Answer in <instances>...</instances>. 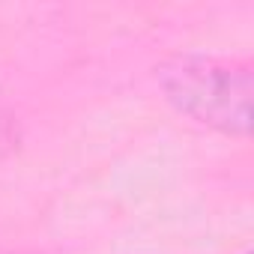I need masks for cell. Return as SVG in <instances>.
<instances>
[{
    "mask_svg": "<svg viewBox=\"0 0 254 254\" xmlns=\"http://www.w3.org/2000/svg\"><path fill=\"white\" fill-rule=\"evenodd\" d=\"M165 99L200 126L248 138L251 132V66L203 54H180L156 69Z\"/></svg>",
    "mask_w": 254,
    "mask_h": 254,
    "instance_id": "obj_1",
    "label": "cell"
},
{
    "mask_svg": "<svg viewBox=\"0 0 254 254\" xmlns=\"http://www.w3.org/2000/svg\"><path fill=\"white\" fill-rule=\"evenodd\" d=\"M15 147V126L0 114V159H6Z\"/></svg>",
    "mask_w": 254,
    "mask_h": 254,
    "instance_id": "obj_2",
    "label": "cell"
}]
</instances>
